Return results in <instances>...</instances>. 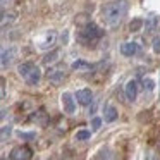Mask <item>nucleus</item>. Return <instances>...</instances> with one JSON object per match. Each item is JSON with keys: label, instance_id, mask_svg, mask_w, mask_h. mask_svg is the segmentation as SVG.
Segmentation results:
<instances>
[{"label": "nucleus", "instance_id": "nucleus-14", "mask_svg": "<svg viewBox=\"0 0 160 160\" xmlns=\"http://www.w3.org/2000/svg\"><path fill=\"white\" fill-rule=\"evenodd\" d=\"M72 69L78 71V72H91V71H93V64L84 62V60H76V62L72 64Z\"/></svg>", "mask_w": 160, "mask_h": 160}, {"label": "nucleus", "instance_id": "nucleus-1", "mask_svg": "<svg viewBox=\"0 0 160 160\" xmlns=\"http://www.w3.org/2000/svg\"><path fill=\"white\" fill-rule=\"evenodd\" d=\"M128 11H129L128 0H114V2H108L102 7V19H103L105 26H108L110 29H115L124 21Z\"/></svg>", "mask_w": 160, "mask_h": 160}, {"label": "nucleus", "instance_id": "nucleus-16", "mask_svg": "<svg viewBox=\"0 0 160 160\" xmlns=\"http://www.w3.org/2000/svg\"><path fill=\"white\" fill-rule=\"evenodd\" d=\"M74 138L78 139V141H86V139L91 138V131H86V129H81V131L76 132V136Z\"/></svg>", "mask_w": 160, "mask_h": 160}, {"label": "nucleus", "instance_id": "nucleus-10", "mask_svg": "<svg viewBox=\"0 0 160 160\" xmlns=\"http://www.w3.org/2000/svg\"><path fill=\"white\" fill-rule=\"evenodd\" d=\"M121 52H122V55H126V57H134L141 52V47L136 42H129V43H124V45L121 47Z\"/></svg>", "mask_w": 160, "mask_h": 160}, {"label": "nucleus", "instance_id": "nucleus-9", "mask_svg": "<svg viewBox=\"0 0 160 160\" xmlns=\"http://www.w3.org/2000/svg\"><path fill=\"white\" fill-rule=\"evenodd\" d=\"M74 100H78L79 105H90L91 102H93V93H91V90H88V88H83V90H79L74 95Z\"/></svg>", "mask_w": 160, "mask_h": 160}, {"label": "nucleus", "instance_id": "nucleus-11", "mask_svg": "<svg viewBox=\"0 0 160 160\" xmlns=\"http://www.w3.org/2000/svg\"><path fill=\"white\" fill-rule=\"evenodd\" d=\"M136 97H138V81L131 79L126 84V98H128L129 102H134Z\"/></svg>", "mask_w": 160, "mask_h": 160}, {"label": "nucleus", "instance_id": "nucleus-2", "mask_svg": "<svg viewBox=\"0 0 160 160\" xmlns=\"http://www.w3.org/2000/svg\"><path fill=\"white\" fill-rule=\"evenodd\" d=\"M102 36H103V29L100 26H97L95 22H90V24H84L79 29V33H78V42L86 45V47H91V45H97Z\"/></svg>", "mask_w": 160, "mask_h": 160}, {"label": "nucleus", "instance_id": "nucleus-5", "mask_svg": "<svg viewBox=\"0 0 160 160\" xmlns=\"http://www.w3.org/2000/svg\"><path fill=\"white\" fill-rule=\"evenodd\" d=\"M47 78H48V81L52 84H60V83H64V79L67 78V71H66V66H52L48 69V72H47Z\"/></svg>", "mask_w": 160, "mask_h": 160}, {"label": "nucleus", "instance_id": "nucleus-20", "mask_svg": "<svg viewBox=\"0 0 160 160\" xmlns=\"http://www.w3.org/2000/svg\"><path fill=\"white\" fill-rule=\"evenodd\" d=\"M100 126H102V119H98V117L91 119V129H93V131H98Z\"/></svg>", "mask_w": 160, "mask_h": 160}, {"label": "nucleus", "instance_id": "nucleus-15", "mask_svg": "<svg viewBox=\"0 0 160 160\" xmlns=\"http://www.w3.org/2000/svg\"><path fill=\"white\" fill-rule=\"evenodd\" d=\"M103 115H105V122H114L119 114H117V110H115L112 105H107V107L103 108Z\"/></svg>", "mask_w": 160, "mask_h": 160}, {"label": "nucleus", "instance_id": "nucleus-24", "mask_svg": "<svg viewBox=\"0 0 160 160\" xmlns=\"http://www.w3.org/2000/svg\"><path fill=\"white\" fill-rule=\"evenodd\" d=\"M155 50H157V52H158V50H160V43H158V38H157V42H155Z\"/></svg>", "mask_w": 160, "mask_h": 160}, {"label": "nucleus", "instance_id": "nucleus-13", "mask_svg": "<svg viewBox=\"0 0 160 160\" xmlns=\"http://www.w3.org/2000/svg\"><path fill=\"white\" fill-rule=\"evenodd\" d=\"M29 121L35 122V124H40V126H47V122H48V115H47V112L43 110V108H40V110L35 112V114H31Z\"/></svg>", "mask_w": 160, "mask_h": 160}, {"label": "nucleus", "instance_id": "nucleus-3", "mask_svg": "<svg viewBox=\"0 0 160 160\" xmlns=\"http://www.w3.org/2000/svg\"><path fill=\"white\" fill-rule=\"evenodd\" d=\"M18 72H19V76H21L28 84H31V86H36V84L40 83V79H42V71H40V67L33 62H22L21 66L18 67Z\"/></svg>", "mask_w": 160, "mask_h": 160}, {"label": "nucleus", "instance_id": "nucleus-18", "mask_svg": "<svg viewBox=\"0 0 160 160\" xmlns=\"http://www.w3.org/2000/svg\"><path fill=\"white\" fill-rule=\"evenodd\" d=\"M5 91H7V88H5V79L0 78V100L5 98Z\"/></svg>", "mask_w": 160, "mask_h": 160}, {"label": "nucleus", "instance_id": "nucleus-19", "mask_svg": "<svg viewBox=\"0 0 160 160\" xmlns=\"http://www.w3.org/2000/svg\"><path fill=\"white\" fill-rule=\"evenodd\" d=\"M143 86H145V90L152 91V90H153V86H155V84H153V81L150 79V78H145V79H143Z\"/></svg>", "mask_w": 160, "mask_h": 160}, {"label": "nucleus", "instance_id": "nucleus-12", "mask_svg": "<svg viewBox=\"0 0 160 160\" xmlns=\"http://www.w3.org/2000/svg\"><path fill=\"white\" fill-rule=\"evenodd\" d=\"M18 19V14L12 11H2L0 12V28L2 26H11Z\"/></svg>", "mask_w": 160, "mask_h": 160}, {"label": "nucleus", "instance_id": "nucleus-21", "mask_svg": "<svg viewBox=\"0 0 160 160\" xmlns=\"http://www.w3.org/2000/svg\"><path fill=\"white\" fill-rule=\"evenodd\" d=\"M57 57H59V52H52L50 55H47L45 59H43V62H47V64H48V62H52V60H55Z\"/></svg>", "mask_w": 160, "mask_h": 160}, {"label": "nucleus", "instance_id": "nucleus-7", "mask_svg": "<svg viewBox=\"0 0 160 160\" xmlns=\"http://www.w3.org/2000/svg\"><path fill=\"white\" fill-rule=\"evenodd\" d=\"M31 157H33L31 148H29V146H26V145H21V146L12 148L9 158H11V160H29Z\"/></svg>", "mask_w": 160, "mask_h": 160}, {"label": "nucleus", "instance_id": "nucleus-6", "mask_svg": "<svg viewBox=\"0 0 160 160\" xmlns=\"http://www.w3.org/2000/svg\"><path fill=\"white\" fill-rule=\"evenodd\" d=\"M35 43L40 50H50L57 43V33L55 31H45L43 35H40L36 38Z\"/></svg>", "mask_w": 160, "mask_h": 160}, {"label": "nucleus", "instance_id": "nucleus-4", "mask_svg": "<svg viewBox=\"0 0 160 160\" xmlns=\"http://www.w3.org/2000/svg\"><path fill=\"white\" fill-rule=\"evenodd\" d=\"M18 59V47L0 45V69H7Z\"/></svg>", "mask_w": 160, "mask_h": 160}, {"label": "nucleus", "instance_id": "nucleus-23", "mask_svg": "<svg viewBox=\"0 0 160 160\" xmlns=\"http://www.w3.org/2000/svg\"><path fill=\"white\" fill-rule=\"evenodd\" d=\"M14 0H0V9H5V7H9V5L12 4Z\"/></svg>", "mask_w": 160, "mask_h": 160}, {"label": "nucleus", "instance_id": "nucleus-8", "mask_svg": "<svg viewBox=\"0 0 160 160\" xmlns=\"http://www.w3.org/2000/svg\"><path fill=\"white\" fill-rule=\"evenodd\" d=\"M60 102H62V108L66 114H74L76 112V100H74L72 93H69V91H66V93H62V97H60Z\"/></svg>", "mask_w": 160, "mask_h": 160}, {"label": "nucleus", "instance_id": "nucleus-22", "mask_svg": "<svg viewBox=\"0 0 160 160\" xmlns=\"http://www.w3.org/2000/svg\"><path fill=\"white\" fill-rule=\"evenodd\" d=\"M19 136L24 139H33L35 138V132H19Z\"/></svg>", "mask_w": 160, "mask_h": 160}, {"label": "nucleus", "instance_id": "nucleus-17", "mask_svg": "<svg viewBox=\"0 0 160 160\" xmlns=\"http://www.w3.org/2000/svg\"><path fill=\"white\" fill-rule=\"evenodd\" d=\"M9 134H11V128H2L0 129V143L5 141V139L9 138Z\"/></svg>", "mask_w": 160, "mask_h": 160}]
</instances>
